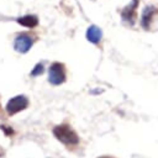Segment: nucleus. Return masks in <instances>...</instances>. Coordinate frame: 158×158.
<instances>
[{
    "instance_id": "nucleus-6",
    "label": "nucleus",
    "mask_w": 158,
    "mask_h": 158,
    "mask_svg": "<svg viewBox=\"0 0 158 158\" xmlns=\"http://www.w3.org/2000/svg\"><path fill=\"white\" fill-rule=\"evenodd\" d=\"M17 22L23 26V27H28V28H33L38 25V17L36 15H25L17 19Z\"/></svg>"
},
{
    "instance_id": "nucleus-11",
    "label": "nucleus",
    "mask_w": 158,
    "mask_h": 158,
    "mask_svg": "<svg viewBox=\"0 0 158 158\" xmlns=\"http://www.w3.org/2000/svg\"><path fill=\"white\" fill-rule=\"evenodd\" d=\"M100 158H106V157H100Z\"/></svg>"
},
{
    "instance_id": "nucleus-5",
    "label": "nucleus",
    "mask_w": 158,
    "mask_h": 158,
    "mask_svg": "<svg viewBox=\"0 0 158 158\" xmlns=\"http://www.w3.org/2000/svg\"><path fill=\"white\" fill-rule=\"evenodd\" d=\"M85 36H86V40H88L89 42L96 44V43H99L100 40H101V37H102V32H101V30H100L98 26L91 25V26L88 27Z\"/></svg>"
},
{
    "instance_id": "nucleus-7",
    "label": "nucleus",
    "mask_w": 158,
    "mask_h": 158,
    "mask_svg": "<svg viewBox=\"0 0 158 158\" xmlns=\"http://www.w3.org/2000/svg\"><path fill=\"white\" fill-rule=\"evenodd\" d=\"M137 6V0H133L123 11H122V20L130 22L133 25V19H135V9Z\"/></svg>"
},
{
    "instance_id": "nucleus-4",
    "label": "nucleus",
    "mask_w": 158,
    "mask_h": 158,
    "mask_svg": "<svg viewBox=\"0 0 158 158\" xmlns=\"http://www.w3.org/2000/svg\"><path fill=\"white\" fill-rule=\"evenodd\" d=\"M32 46H33V37L26 32L19 33L14 41V48L16 52H20V53L28 52Z\"/></svg>"
},
{
    "instance_id": "nucleus-2",
    "label": "nucleus",
    "mask_w": 158,
    "mask_h": 158,
    "mask_svg": "<svg viewBox=\"0 0 158 158\" xmlns=\"http://www.w3.org/2000/svg\"><path fill=\"white\" fill-rule=\"evenodd\" d=\"M48 81L52 85H60L65 81V69L64 64L54 62L48 69Z\"/></svg>"
},
{
    "instance_id": "nucleus-1",
    "label": "nucleus",
    "mask_w": 158,
    "mask_h": 158,
    "mask_svg": "<svg viewBox=\"0 0 158 158\" xmlns=\"http://www.w3.org/2000/svg\"><path fill=\"white\" fill-rule=\"evenodd\" d=\"M53 135L58 141H60L62 143H64L67 146H74V144H78V142H79V137H78L77 132L74 130H72L70 126H68V125L56 126L53 128Z\"/></svg>"
},
{
    "instance_id": "nucleus-8",
    "label": "nucleus",
    "mask_w": 158,
    "mask_h": 158,
    "mask_svg": "<svg viewBox=\"0 0 158 158\" xmlns=\"http://www.w3.org/2000/svg\"><path fill=\"white\" fill-rule=\"evenodd\" d=\"M153 12H154V7L153 6H147L143 11H142V17H141V23L142 26L147 30L149 27V23H151V19L153 16Z\"/></svg>"
},
{
    "instance_id": "nucleus-10",
    "label": "nucleus",
    "mask_w": 158,
    "mask_h": 158,
    "mask_svg": "<svg viewBox=\"0 0 158 158\" xmlns=\"http://www.w3.org/2000/svg\"><path fill=\"white\" fill-rule=\"evenodd\" d=\"M7 127H9V126H0V128L4 130L6 135H12V128H7Z\"/></svg>"
},
{
    "instance_id": "nucleus-3",
    "label": "nucleus",
    "mask_w": 158,
    "mask_h": 158,
    "mask_svg": "<svg viewBox=\"0 0 158 158\" xmlns=\"http://www.w3.org/2000/svg\"><path fill=\"white\" fill-rule=\"evenodd\" d=\"M27 106H28V99L25 95H16L7 101L5 110L9 115H15V114L25 110Z\"/></svg>"
},
{
    "instance_id": "nucleus-9",
    "label": "nucleus",
    "mask_w": 158,
    "mask_h": 158,
    "mask_svg": "<svg viewBox=\"0 0 158 158\" xmlns=\"http://www.w3.org/2000/svg\"><path fill=\"white\" fill-rule=\"evenodd\" d=\"M43 70H44V68H43V64L42 63H37L36 65H35V68L31 70V77H38V75H41L42 73H43Z\"/></svg>"
}]
</instances>
